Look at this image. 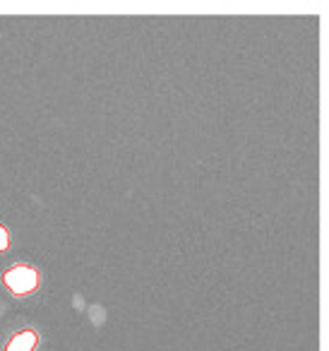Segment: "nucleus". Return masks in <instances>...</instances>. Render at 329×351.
I'll return each mask as SVG.
<instances>
[{
	"label": "nucleus",
	"mask_w": 329,
	"mask_h": 351,
	"mask_svg": "<svg viewBox=\"0 0 329 351\" xmlns=\"http://www.w3.org/2000/svg\"><path fill=\"white\" fill-rule=\"evenodd\" d=\"M5 284L8 289H10L15 296H27L29 291H34L36 284H39V274H36V269L32 267H25V265H20V267H12L5 272Z\"/></svg>",
	"instance_id": "f257e3e1"
},
{
	"label": "nucleus",
	"mask_w": 329,
	"mask_h": 351,
	"mask_svg": "<svg viewBox=\"0 0 329 351\" xmlns=\"http://www.w3.org/2000/svg\"><path fill=\"white\" fill-rule=\"evenodd\" d=\"M8 243H10V239H8V231L0 226V250H5Z\"/></svg>",
	"instance_id": "7ed1b4c3"
},
{
	"label": "nucleus",
	"mask_w": 329,
	"mask_h": 351,
	"mask_svg": "<svg viewBox=\"0 0 329 351\" xmlns=\"http://www.w3.org/2000/svg\"><path fill=\"white\" fill-rule=\"evenodd\" d=\"M34 346H36V332L25 330L12 337V341L8 344V351H32Z\"/></svg>",
	"instance_id": "f03ea898"
}]
</instances>
